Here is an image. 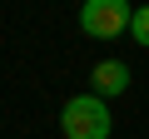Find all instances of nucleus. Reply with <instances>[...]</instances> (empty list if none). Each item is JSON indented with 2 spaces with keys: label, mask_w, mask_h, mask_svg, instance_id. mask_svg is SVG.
Segmentation results:
<instances>
[{
  "label": "nucleus",
  "mask_w": 149,
  "mask_h": 139,
  "mask_svg": "<svg viewBox=\"0 0 149 139\" xmlns=\"http://www.w3.org/2000/svg\"><path fill=\"white\" fill-rule=\"evenodd\" d=\"M109 104L100 95H74L65 109H60V129L65 139H109Z\"/></svg>",
  "instance_id": "obj_1"
},
{
  "label": "nucleus",
  "mask_w": 149,
  "mask_h": 139,
  "mask_svg": "<svg viewBox=\"0 0 149 139\" xmlns=\"http://www.w3.org/2000/svg\"><path fill=\"white\" fill-rule=\"evenodd\" d=\"M134 20V5L129 0H85L80 5V30L95 35V40H119Z\"/></svg>",
  "instance_id": "obj_2"
},
{
  "label": "nucleus",
  "mask_w": 149,
  "mask_h": 139,
  "mask_svg": "<svg viewBox=\"0 0 149 139\" xmlns=\"http://www.w3.org/2000/svg\"><path fill=\"white\" fill-rule=\"evenodd\" d=\"M124 90H129V65H124V60H100V65L90 70V95L119 99Z\"/></svg>",
  "instance_id": "obj_3"
},
{
  "label": "nucleus",
  "mask_w": 149,
  "mask_h": 139,
  "mask_svg": "<svg viewBox=\"0 0 149 139\" xmlns=\"http://www.w3.org/2000/svg\"><path fill=\"white\" fill-rule=\"evenodd\" d=\"M129 35H134V40L149 50V5H144V10H134V20H129Z\"/></svg>",
  "instance_id": "obj_4"
}]
</instances>
